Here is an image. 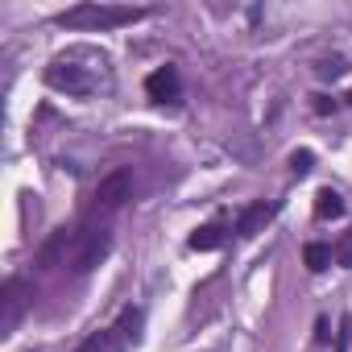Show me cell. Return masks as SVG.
Instances as JSON below:
<instances>
[{"label": "cell", "mask_w": 352, "mask_h": 352, "mask_svg": "<svg viewBox=\"0 0 352 352\" xmlns=\"http://www.w3.org/2000/svg\"><path fill=\"white\" fill-rule=\"evenodd\" d=\"M145 9H124V5H75L67 13H58V25L67 30H83V34H100V30H120L141 21Z\"/></svg>", "instance_id": "obj_1"}, {"label": "cell", "mask_w": 352, "mask_h": 352, "mask_svg": "<svg viewBox=\"0 0 352 352\" xmlns=\"http://www.w3.org/2000/svg\"><path fill=\"white\" fill-rule=\"evenodd\" d=\"M108 249H112V232H108L104 224H100V228H79L75 241H71L67 265H71L75 274H87V270H96V265L108 257Z\"/></svg>", "instance_id": "obj_2"}, {"label": "cell", "mask_w": 352, "mask_h": 352, "mask_svg": "<svg viewBox=\"0 0 352 352\" xmlns=\"http://www.w3.org/2000/svg\"><path fill=\"white\" fill-rule=\"evenodd\" d=\"M129 199H133V174L129 170H112V174H104V179H100V187L91 195V212L96 216H112Z\"/></svg>", "instance_id": "obj_3"}, {"label": "cell", "mask_w": 352, "mask_h": 352, "mask_svg": "<svg viewBox=\"0 0 352 352\" xmlns=\"http://www.w3.org/2000/svg\"><path fill=\"white\" fill-rule=\"evenodd\" d=\"M25 307H30V286H25L21 278H9V282H5V294H0V331H5V336L17 331Z\"/></svg>", "instance_id": "obj_4"}, {"label": "cell", "mask_w": 352, "mask_h": 352, "mask_svg": "<svg viewBox=\"0 0 352 352\" xmlns=\"http://www.w3.org/2000/svg\"><path fill=\"white\" fill-rule=\"evenodd\" d=\"M145 91H149V100H157V104H179L183 79H179V71H174V67H157V71L145 79Z\"/></svg>", "instance_id": "obj_5"}, {"label": "cell", "mask_w": 352, "mask_h": 352, "mask_svg": "<svg viewBox=\"0 0 352 352\" xmlns=\"http://www.w3.org/2000/svg\"><path fill=\"white\" fill-rule=\"evenodd\" d=\"M46 83L58 87V91H71V96H87V91L96 87L91 75H83L79 67H67V63H54V67L46 71Z\"/></svg>", "instance_id": "obj_6"}, {"label": "cell", "mask_w": 352, "mask_h": 352, "mask_svg": "<svg viewBox=\"0 0 352 352\" xmlns=\"http://www.w3.org/2000/svg\"><path fill=\"white\" fill-rule=\"evenodd\" d=\"M270 220H274V208H270V204H253V208H245V212H241L236 232H241V236H257Z\"/></svg>", "instance_id": "obj_7"}, {"label": "cell", "mask_w": 352, "mask_h": 352, "mask_svg": "<svg viewBox=\"0 0 352 352\" xmlns=\"http://www.w3.org/2000/svg\"><path fill=\"white\" fill-rule=\"evenodd\" d=\"M315 216H319V220H336V216H344V199H340L331 187H323V191L315 195Z\"/></svg>", "instance_id": "obj_8"}, {"label": "cell", "mask_w": 352, "mask_h": 352, "mask_svg": "<svg viewBox=\"0 0 352 352\" xmlns=\"http://www.w3.org/2000/svg\"><path fill=\"white\" fill-rule=\"evenodd\" d=\"M224 245V228L220 224H204L195 236H191V249L195 253H212V249H220Z\"/></svg>", "instance_id": "obj_9"}, {"label": "cell", "mask_w": 352, "mask_h": 352, "mask_svg": "<svg viewBox=\"0 0 352 352\" xmlns=\"http://www.w3.org/2000/svg\"><path fill=\"white\" fill-rule=\"evenodd\" d=\"M116 327L112 331H96V336H87L83 344H79V352H120V344H116Z\"/></svg>", "instance_id": "obj_10"}, {"label": "cell", "mask_w": 352, "mask_h": 352, "mask_svg": "<svg viewBox=\"0 0 352 352\" xmlns=\"http://www.w3.org/2000/svg\"><path fill=\"white\" fill-rule=\"evenodd\" d=\"M302 261H307V270H311V274H319V270H327V265H331V249H327V245H319V241H311V245L302 249Z\"/></svg>", "instance_id": "obj_11"}, {"label": "cell", "mask_w": 352, "mask_h": 352, "mask_svg": "<svg viewBox=\"0 0 352 352\" xmlns=\"http://www.w3.org/2000/svg\"><path fill=\"white\" fill-rule=\"evenodd\" d=\"M141 319H145L141 311H124V315H120V327H116V331H120L124 340H137V336H141Z\"/></svg>", "instance_id": "obj_12"}, {"label": "cell", "mask_w": 352, "mask_h": 352, "mask_svg": "<svg viewBox=\"0 0 352 352\" xmlns=\"http://www.w3.org/2000/svg\"><path fill=\"white\" fill-rule=\"evenodd\" d=\"M336 261H340V265H348V270H352V228H348V232H344V236H340V245H336Z\"/></svg>", "instance_id": "obj_13"}, {"label": "cell", "mask_w": 352, "mask_h": 352, "mask_svg": "<svg viewBox=\"0 0 352 352\" xmlns=\"http://www.w3.org/2000/svg\"><path fill=\"white\" fill-rule=\"evenodd\" d=\"M311 162H315V153H311V149H298V153L290 157V170H294V174H307Z\"/></svg>", "instance_id": "obj_14"}]
</instances>
